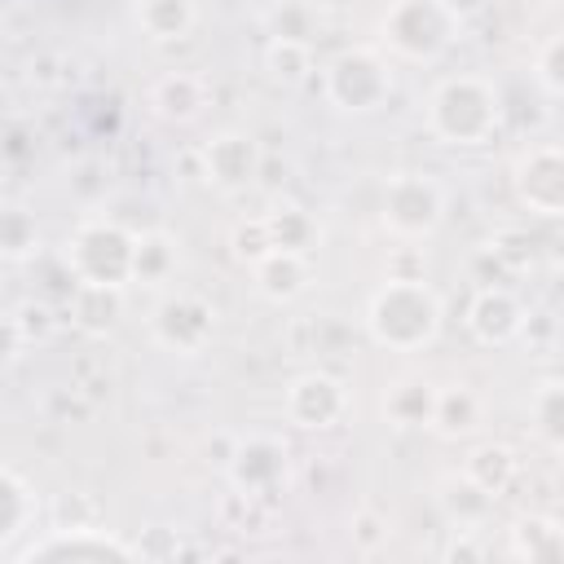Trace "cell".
Masks as SVG:
<instances>
[{
  "label": "cell",
  "instance_id": "cell-1",
  "mask_svg": "<svg viewBox=\"0 0 564 564\" xmlns=\"http://www.w3.org/2000/svg\"><path fill=\"white\" fill-rule=\"evenodd\" d=\"M498 93L489 79L480 75H458L436 84V93L427 97V128L445 141V145H480L494 128H498Z\"/></svg>",
  "mask_w": 564,
  "mask_h": 564
},
{
  "label": "cell",
  "instance_id": "cell-2",
  "mask_svg": "<svg viewBox=\"0 0 564 564\" xmlns=\"http://www.w3.org/2000/svg\"><path fill=\"white\" fill-rule=\"evenodd\" d=\"M366 326L388 348H419L441 326V300L419 278L388 282L383 291H375L370 313H366Z\"/></svg>",
  "mask_w": 564,
  "mask_h": 564
},
{
  "label": "cell",
  "instance_id": "cell-3",
  "mask_svg": "<svg viewBox=\"0 0 564 564\" xmlns=\"http://www.w3.org/2000/svg\"><path fill=\"white\" fill-rule=\"evenodd\" d=\"M132 242L137 238L119 225L93 220L70 238L66 264L79 273L84 291H119L123 282H132Z\"/></svg>",
  "mask_w": 564,
  "mask_h": 564
},
{
  "label": "cell",
  "instance_id": "cell-4",
  "mask_svg": "<svg viewBox=\"0 0 564 564\" xmlns=\"http://www.w3.org/2000/svg\"><path fill=\"white\" fill-rule=\"evenodd\" d=\"M383 40L410 57V62H432L454 31V9L445 0H397L383 18Z\"/></svg>",
  "mask_w": 564,
  "mask_h": 564
},
{
  "label": "cell",
  "instance_id": "cell-5",
  "mask_svg": "<svg viewBox=\"0 0 564 564\" xmlns=\"http://www.w3.org/2000/svg\"><path fill=\"white\" fill-rule=\"evenodd\" d=\"M388 93H392V70L366 48L339 53L326 66V97L339 110H375Z\"/></svg>",
  "mask_w": 564,
  "mask_h": 564
},
{
  "label": "cell",
  "instance_id": "cell-6",
  "mask_svg": "<svg viewBox=\"0 0 564 564\" xmlns=\"http://www.w3.org/2000/svg\"><path fill=\"white\" fill-rule=\"evenodd\" d=\"M441 212H445L441 189L427 176H419V172H397L388 181V189H383V225L392 234H401V238L432 234L436 220H441Z\"/></svg>",
  "mask_w": 564,
  "mask_h": 564
},
{
  "label": "cell",
  "instance_id": "cell-7",
  "mask_svg": "<svg viewBox=\"0 0 564 564\" xmlns=\"http://www.w3.org/2000/svg\"><path fill=\"white\" fill-rule=\"evenodd\" d=\"M150 330H154V339H159L163 348L194 357V352L212 339V330H216V308H212L207 300L181 291V295H167V300L154 308Z\"/></svg>",
  "mask_w": 564,
  "mask_h": 564
},
{
  "label": "cell",
  "instance_id": "cell-8",
  "mask_svg": "<svg viewBox=\"0 0 564 564\" xmlns=\"http://www.w3.org/2000/svg\"><path fill=\"white\" fill-rule=\"evenodd\" d=\"M344 405H348V392L330 375H300L286 388V414L300 427H330V423H339Z\"/></svg>",
  "mask_w": 564,
  "mask_h": 564
},
{
  "label": "cell",
  "instance_id": "cell-9",
  "mask_svg": "<svg viewBox=\"0 0 564 564\" xmlns=\"http://www.w3.org/2000/svg\"><path fill=\"white\" fill-rule=\"evenodd\" d=\"M203 159H207V181H216L220 189H242V185H251V176H256V167H260V154H256L251 137H242V132H220V137H212L207 150H203Z\"/></svg>",
  "mask_w": 564,
  "mask_h": 564
},
{
  "label": "cell",
  "instance_id": "cell-10",
  "mask_svg": "<svg viewBox=\"0 0 564 564\" xmlns=\"http://www.w3.org/2000/svg\"><path fill=\"white\" fill-rule=\"evenodd\" d=\"M229 476H234L238 489L264 494L269 485H278V480L286 476V449H282L278 441H269V436H256V441H247V445L234 454Z\"/></svg>",
  "mask_w": 564,
  "mask_h": 564
},
{
  "label": "cell",
  "instance_id": "cell-11",
  "mask_svg": "<svg viewBox=\"0 0 564 564\" xmlns=\"http://www.w3.org/2000/svg\"><path fill=\"white\" fill-rule=\"evenodd\" d=\"M256 286L269 295V300H295L304 286H308V264H304V251H264L256 256Z\"/></svg>",
  "mask_w": 564,
  "mask_h": 564
},
{
  "label": "cell",
  "instance_id": "cell-12",
  "mask_svg": "<svg viewBox=\"0 0 564 564\" xmlns=\"http://www.w3.org/2000/svg\"><path fill=\"white\" fill-rule=\"evenodd\" d=\"M207 101V84L189 70H176V75H163L154 88H150V106L154 115L163 119H194Z\"/></svg>",
  "mask_w": 564,
  "mask_h": 564
},
{
  "label": "cell",
  "instance_id": "cell-13",
  "mask_svg": "<svg viewBox=\"0 0 564 564\" xmlns=\"http://www.w3.org/2000/svg\"><path fill=\"white\" fill-rule=\"evenodd\" d=\"M137 22L150 40L167 44V40H181L194 31L198 4L194 0H137Z\"/></svg>",
  "mask_w": 564,
  "mask_h": 564
},
{
  "label": "cell",
  "instance_id": "cell-14",
  "mask_svg": "<svg viewBox=\"0 0 564 564\" xmlns=\"http://www.w3.org/2000/svg\"><path fill=\"white\" fill-rule=\"evenodd\" d=\"M432 405H436V392L423 379H397L383 392V414L397 427H427L432 423Z\"/></svg>",
  "mask_w": 564,
  "mask_h": 564
},
{
  "label": "cell",
  "instance_id": "cell-15",
  "mask_svg": "<svg viewBox=\"0 0 564 564\" xmlns=\"http://www.w3.org/2000/svg\"><path fill=\"white\" fill-rule=\"evenodd\" d=\"M542 167L546 172H538V159L533 154L520 163V198L529 207H538L542 216H555L560 212V154L546 150V163Z\"/></svg>",
  "mask_w": 564,
  "mask_h": 564
},
{
  "label": "cell",
  "instance_id": "cell-16",
  "mask_svg": "<svg viewBox=\"0 0 564 564\" xmlns=\"http://www.w3.org/2000/svg\"><path fill=\"white\" fill-rule=\"evenodd\" d=\"M471 330H476L480 339H489V344L511 339V335L520 330V308H516V300L502 295V291H485V295L471 304Z\"/></svg>",
  "mask_w": 564,
  "mask_h": 564
},
{
  "label": "cell",
  "instance_id": "cell-17",
  "mask_svg": "<svg viewBox=\"0 0 564 564\" xmlns=\"http://www.w3.org/2000/svg\"><path fill=\"white\" fill-rule=\"evenodd\" d=\"M172 269H176V247L163 234H141L132 242V282L159 286L172 278Z\"/></svg>",
  "mask_w": 564,
  "mask_h": 564
},
{
  "label": "cell",
  "instance_id": "cell-18",
  "mask_svg": "<svg viewBox=\"0 0 564 564\" xmlns=\"http://www.w3.org/2000/svg\"><path fill=\"white\" fill-rule=\"evenodd\" d=\"M40 247V225L26 207H0V256L22 260Z\"/></svg>",
  "mask_w": 564,
  "mask_h": 564
},
{
  "label": "cell",
  "instance_id": "cell-19",
  "mask_svg": "<svg viewBox=\"0 0 564 564\" xmlns=\"http://www.w3.org/2000/svg\"><path fill=\"white\" fill-rule=\"evenodd\" d=\"M264 62H269V70H273L278 79H286V84H295V79L308 75V48H304V40H282V35H273Z\"/></svg>",
  "mask_w": 564,
  "mask_h": 564
},
{
  "label": "cell",
  "instance_id": "cell-20",
  "mask_svg": "<svg viewBox=\"0 0 564 564\" xmlns=\"http://www.w3.org/2000/svg\"><path fill=\"white\" fill-rule=\"evenodd\" d=\"M31 516V498H26V489L9 476V471H0V538H9V533H18V524Z\"/></svg>",
  "mask_w": 564,
  "mask_h": 564
},
{
  "label": "cell",
  "instance_id": "cell-21",
  "mask_svg": "<svg viewBox=\"0 0 564 564\" xmlns=\"http://www.w3.org/2000/svg\"><path fill=\"white\" fill-rule=\"evenodd\" d=\"M26 555H132V551L123 542H115V538H97V542H88V538H62V542L31 546Z\"/></svg>",
  "mask_w": 564,
  "mask_h": 564
},
{
  "label": "cell",
  "instance_id": "cell-22",
  "mask_svg": "<svg viewBox=\"0 0 564 564\" xmlns=\"http://www.w3.org/2000/svg\"><path fill=\"white\" fill-rule=\"evenodd\" d=\"M22 348V322L18 317H0V366L13 361Z\"/></svg>",
  "mask_w": 564,
  "mask_h": 564
}]
</instances>
